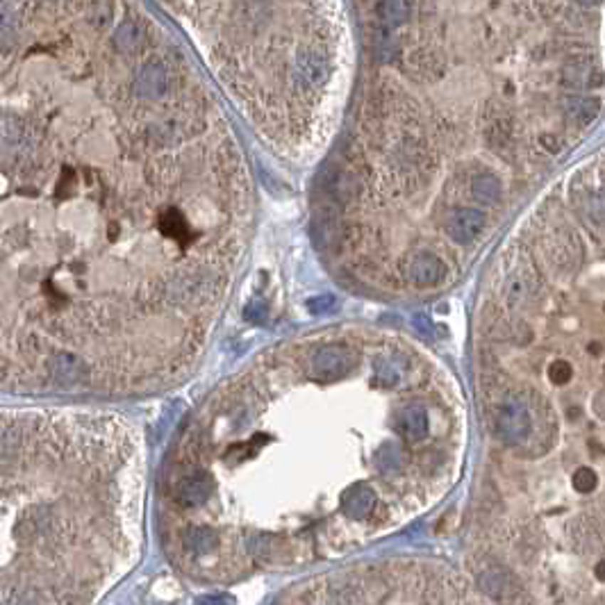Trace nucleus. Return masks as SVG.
<instances>
[{
	"label": "nucleus",
	"mask_w": 605,
	"mask_h": 605,
	"mask_svg": "<svg viewBox=\"0 0 605 605\" xmlns=\"http://www.w3.org/2000/svg\"><path fill=\"white\" fill-rule=\"evenodd\" d=\"M298 80L302 78L307 85H321L328 78V60L321 53H302L298 57Z\"/></svg>",
	"instance_id": "nucleus-11"
},
{
	"label": "nucleus",
	"mask_w": 605,
	"mask_h": 605,
	"mask_svg": "<svg viewBox=\"0 0 605 605\" xmlns=\"http://www.w3.org/2000/svg\"><path fill=\"white\" fill-rule=\"evenodd\" d=\"M485 230V214L475 207H460L446 219V235L456 243H471Z\"/></svg>",
	"instance_id": "nucleus-4"
},
{
	"label": "nucleus",
	"mask_w": 605,
	"mask_h": 605,
	"mask_svg": "<svg viewBox=\"0 0 605 605\" xmlns=\"http://www.w3.org/2000/svg\"><path fill=\"white\" fill-rule=\"evenodd\" d=\"M335 305H337V300L330 294H321V296H314V298L307 300V310L312 314H325V312H330Z\"/></svg>",
	"instance_id": "nucleus-21"
},
{
	"label": "nucleus",
	"mask_w": 605,
	"mask_h": 605,
	"mask_svg": "<svg viewBox=\"0 0 605 605\" xmlns=\"http://www.w3.org/2000/svg\"><path fill=\"white\" fill-rule=\"evenodd\" d=\"M574 487H576V492H580V494H589L596 487V473L591 469H587V467H580L574 473Z\"/></svg>",
	"instance_id": "nucleus-18"
},
{
	"label": "nucleus",
	"mask_w": 605,
	"mask_h": 605,
	"mask_svg": "<svg viewBox=\"0 0 605 605\" xmlns=\"http://www.w3.org/2000/svg\"><path fill=\"white\" fill-rule=\"evenodd\" d=\"M374 505H376V492L364 483L348 487L342 496V510L348 517H355V519H364L367 515H371Z\"/></svg>",
	"instance_id": "nucleus-9"
},
{
	"label": "nucleus",
	"mask_w": 605,
	"mask_h": 605,
	"mask_svg": "<svg viewBox=\"0 0 605 605\" xmlns=\"http://www.w3.org/2000/svg\"><path fill=\"white\" fill-rule=\"evenodd\" d=\"M135 89L142 98H159L169 89V71L159 64H146L135 80Z\"/></svg>",
	"instance_id": "nucleus-8"
},
{
	"label": "nucleus",
	"mask_w": 605,
	"mask_h": 605,
	"mask_svg": "<svg viewBox=\"0 0 605 605\" xmlns=\"http://www.w3.org/2000/svg\"><path fill=\"white\" fill-rule=\"evenodd\" d=\"M228 603H230V596L226 594H209V596L199 599V605H228Z\"/></svg>",
	"instance_id": "nucleus-24"
},
{
	"label": "nucleus",
	"mask_w": 605,
	"mask_h": 605,
	"mask_svg": "<svg viewBox=\"0 0 605 605\" xmlns=\"http://www.w3.org/2000/svg\"><path fill=\"white\" fill-rule=\"evenodd\" d=\"M498 435L510 446L526 444L532 435V412L530 405L521 399H510L498 410Z\"/></svg>",
	"instance_id": "nucleus-1"
},
{
	"label": "nucleus",
	"mask_w": 605,
	"mask_h": 605,
	"mask_svg": "<svg viewBox=\"0 0 605 605\" xmlns=\"http://www.w3.org/2000/svg\"><path fill=\"white\" fill-rule=\"evenodd\" d=\"M596 412H599V416H603V394L596 396Z\"/></svg>",
	"instance_id": "nucleus-26"
},
{
	"label": "nucleus",
	"mask_w": 605,
	"mask_h": 605,
	"mask_svg": "<svg viewBox=\"0 0 605 605\" xmlns=\"http://www.w3.org/2000/svg\"><path fill=\"white\" fill-rule=\"evenodd\" d=\"M446 264L435 253H414L405 264V275L414 287H435L444 283Z\"/></svg>",
	"instance_id": "nucleus-3"
},
{
	"label": "nucleus",
	"mask_w": 605,
	"mask_h": 605,
	"mask_svg": "<svg viewBox=\"0 0 605 605\" xmlns=\"http://www.w3.org/2000/svg\"><path fill=\"white\" fill-rule=\"evenodd\" d=\"M578 5H585V7H591V5H599L601 0H576Z\"/></svg>",
	"instance_id": "nucleus-27"
},
{
	"label": "nucleus",
	"mask_w": 605,
	"mask_h": 605,
	"mask_svg": "<svg viewBox=\"0 0 605 605\" xmlns=\"http://www.w3.org/2000/svg\"><path fill=\"white\" fill-rule=\"evenodd\" d=\"M182 542H184V549H187V551H191L196 555H205V553L214 551L219 546V535L212 528L201 526V528L189 530L187 535H184Z\"/></svg>",
	"instance_id": "nucleus-14"
},
{
	"label": "nucleus",
	"mask_w": 605,
	"mask_h": 605,
	"mask_svg": "<svg viewBox=\"0 0 605 605\" xmlns=\"http://www.w3.org/2000/svg\"><path fill=\"white\" fill-rule=\"evenodd\" d=\"M471 187V196L473 199H478L483 203H498V199H501V182H498V178L494 176V173H475V176L471 178L469 182Z\"/></svg>",
	"instance_id": "nucleus-13"
},
{
	"label": "nucleus",
	"mask_w": 605,
	"mask_h": 605,
	"mask_svg": "<svg viewBox=\"0 0 605 605\" xmlns=\"http://www.w3.org/2000/svg\"><path fill=\"white\" fill-rule=\"evenodd\" d=\"M5 605H41V601L34 594H30V591H14V594L5 601Z\"/></svg>",
	"instance_id": "nucleus-23"
},
{
	"label": "nucleus",
	"mask_w": 605,
	"mask_h": 605,
	"mask_svg": "<svg viewBox=\"0 0 605 605\" xmlns=\"http://www.w3.org/2000/svg\"><path fill=\"white\" fill-rule=\"evenodd\" d=\"M353 362L355 355L346 346H325L314 353L310 362V376L317 382H332L346 376L351 371Z\"/></svg>",
	"instance_id": "nucleus-2"
},
{
	"label": "nucleus",
	"mask_w": 605,
	"mask_h": 605,
	"mask_svg": "<svg viewBox=\"0 0 605 605\" xmlns=\"http://www.w3.org/2000/svg\"><path fill=\"white\" fill-rule=\"evenodd\" d=\"M243 317H246L251 323H262V321L266 319V307H264V302H260V300H251L248 305H246V310H243Z\"/></svg>",
	"instance_id": "nucleus-22"
},
{
	"label": "nucleus",
	"mask_w": 605,
	"mask_h": 605,
	"mask_svg": "<svg viewBox=\"0 0 605 605\" xmlns=\"http://www.w3.org/2000/svg\"><path fill=\"white\" fill-rule=\"evenodd\" d=\"M376 367H378L376 376H378V380L382 382V385H396V382H399V369H394L387 359H378Z\"/></svg>",
	"instance_id": "nucleus-19"
},
{
	"label": "nucleus",
	"mask_w": 605,
	"mask_h": 605,
	"mask_svg": "<svg viewBox=\"0 0 605 605\" xmlns=\"http://www.w3.org/2000/svg\"><path fill=\"white\" fill-rule=\"evenodd\" d=\"M567 112L572 114V119H576L578 123H589L599 114V102H591L589 98L572 96L567 100Z\"/></svg>",
	"instance_id": "nucleus-16"
},
{
	"label": "nucleus",
	"mask_w": 605,
	"mask_h": 605,
	"mask_svg": "<svg viewBox=\"0 0 605 605\" xmlns=\"http://www.w3.org/2000/svg\"><path fill=\"white\" fill-rule=\"evenodd\" d=\"M428 412L424 405H407L405 410L399 414V428L401 433L412 439V441H419L424 439L428 435Z\"/></svg>",
	"instance_id": "nucleus-10"
},
{
	"label": "nucleus",
	"mask_w": 605,
	"mask_h": 605,
	"mask_svg": "<svg viewBox=\"0 0 605 605\" xmlns=\"http://www.w3.org/2000/svg\"><path fill=\"white\" fill-rule=\"evenodd\" d=\"M212 485H214L212 475L205 471H196L178 485L176 501L182 507H199L207 501L209 494H212Z\"/></svg>",
	"instance_id": "nucleus-7"
},
{
	"label": "nucleus",
	"mask_w": 605,
	"mask_h": 605,
	"mask_svg": "<svg viewBox=\"0 0 605 605\" xmlns=\"http://www.w3.org/2000/svg\"><path fill=\"white\" fill-rule=\"evenodd\" d=\"M549 376H551V380L555 382V385H567V382L572 380V367H569L564 359H557V362L551 364Z\"/></svg>",
	"instance_id": "nucleus-20"
},
{
	"label": "nucleus",
	"mask_w": 605,
	"mask_h": 605,
	"mask_svg": "<svg viewBox=\"0 0 605 605\" xmlns=\"http://www.w3.org/2000/svg\"><path fill=\"white\" fill-rule=\"evenodd\" d=\"M410 11H412L410 0H378V5H376L378 21L387 30L403 26V23L410 19Z\"/></svg>",
	"instance_id": "nucleus-12"
},
{
	"label": "nucleus",
	"mask_w": 605,
	"mask_h": 605,
	"mask_svg": "<svg viewBox=\"0 0 605 605\" xmlns=\"http://www.w3.org/2000/svg\"><path fill=\"white\" fill-rule=\"evenodd\" d=\"M414 323H416V328L421 330V332H428V330H430V321H426V317H421V314H416Z\"/></svg>",
	"instance_id": "nucleus-25"
},
{
	"label": "nucleus",
	"mask_w": 605,
	"mask_h": 605,
	"mask_svg": "<svg viewBox=\"0 0 605 605\" xmlns=\"http://www.w3.org/2000/svg\"><path fill=\"white\" fill-rule=\"evenodd\" d=\"M480 587L494 601L505 603V605H517L521 601V596H523V591L517 585V580L512 578L505 569H501V567L485 569L483 576H480Z\"/></svg>",
	"instance_id": "nucleus-5"
},
{
	"label": "nucleus",
	"mask_w": 605,
	"mask_h": 605,
	"mask_svg": "<svg viewBox=\"0 0 605 605\" xmlns=\"http://www.w3.org/2000/svg\"><path fill=\"white\" fill-rule=\"evenodd\" d=\"M142 43V32L132 21H123L114 32V46L119 53H135Z\"/></svg>",
	"instance_id": "nucleus-15"
},
{
	"label": "nucleus",
	"mask_w": 605,
	"mask_h": 605,
	"mask_svg": "<svg viewBox=\"0 0 605 605\" xmlns=\"http://www.w3.org/2000/svg\"><path fill=\"white\" fill-rule=\"evenodd\" d=\"M48 369L51 378L57 382V385H80L87 378V364L83 362V357H78L75 353H53L48 357Z\"/></svg>",
	"instance_id": "nucleus-6"
},
{
	"label": "nucleus",
	"mask_w": 605,
	"mask_h": 605,
	"mask_svg": "<svg viewBox=\"0 0 605 605\" xmlns=\"http://www.w3.org/2000/svg\"><path fill=\"white\" fill-rule=\"evenodd\" d=\"M16 39H19V26H16L14 16H7L0 21V51L14 48Z\"/></svg>",
	"instance_id": "nucleus-17"
}]
</instances>
